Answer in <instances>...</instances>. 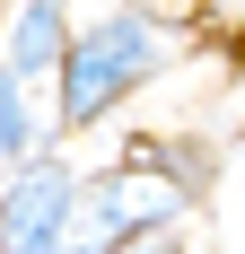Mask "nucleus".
<instances>
[{
    "label": "nucleus",
    "mask_w": 245,
    "mask_h": 254,
    "mask_svg": "<svg viewBox=\"0 0 245 254\" xmlns=\"http://www.w3.org/2000/svg\"><path fill=\"white\" fill-rule=\"evenodd\" d=\"M114 254H193V228H149V237H122Z\"/></svg>",
    "instance_id": "nucleus-5"
},
{
    "label": "nucleus",
    "mask_w": 245,
    "mask_h": 254,
    "mask_svg": "<svg viewBox=\"0 0 245 254\" xmlns=\"http://www.w3.org/2000/svg\"><path fill=\"white\" fill-rule=\"evenodd\" d=\"M44 149H61V131H53V114H44V88H26V79L0 70V167L18 176V167H35Z\"/></svg>",
    "instance_id": "nucleus-4"
},
{
    "label": "nucleus",
    "mask_w": 245,
    "mask_h": 254,
    "mask_svg": "<svg viewBox=\"0 0 245 254\" xmlns=\"http://www.w3.org/2000/svg\"><path fill=\"white\" fill-rule=\"evenodd\" d=\"M70 35H79V18L61 9V0H18V9L0 18V70L26 79V88H53V79H61Z\"/></svg>",
    "instance_id": "nucleus-3"
},
{
    "label": "nucleus",
    "mask_w": 245,
    "mask_h": 254,
    "mask_svg": "<svg viewBox=\"0 0 245 254\" xmlns=\"http://www.w3.org/2000/svg\"><path fill=\"white\" fill-rule=\"evenodd\" d=\"M175 53L184 44H175L167 18H149V9H88L79 35H70V53H61V79H53V131L114 123Z\"/></svg>",
    "instance_id": "nucleus-1"
},
{
    "label": "nucleus",
    "mask_w": 245,
    "mask_h": 254,
    "mask_svg": "<svg viewBox=\"0 0 245 254\" xmlns=\"http://www.w3.org/2000/svg\"><path fill=\"white\" fill-rule=\"evenodd\" d=\"M70 202H79V167L61 149H44L18 176H0V254H61Z\"/></svg>",
    "instance_id": "nucleus-2"
}]
</instances>
